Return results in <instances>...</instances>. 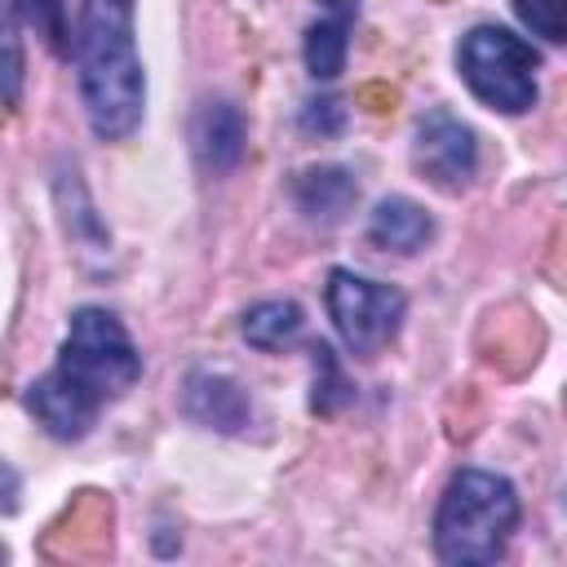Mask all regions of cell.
<instances>
[{"label":"cell","instance_id":"obj_1","mask_svg":"<svg viewBox=\"0 0 567 567\" xmlns=\"http://www.w3.org/2000/svg\"><path fill=\"white\" fill-rule=\"evenodd\" d=\"M137 377L142 354L128 341L124 323L102 306H84L71 315L53 372L31 381L27 408L53 439H84L102 408L124 399Z\"/></svg>","mask_w":567,"mask_h":567},{"label":"cell","instance_id":"obj_2","mask_svg":"<svg viewBox=\"0 0 567 567\" xmlns=\"http://www.w3.org/2000/svg\"><path fill=\"white\" fill-rule=\"evenodd\" d=\"M71 53L80 66L89 128L102 142L128 137L146 106V80L133 49V0H80Z\"/></svg>","mask_w":567,"mask_h":567},{"label":"cell","instance_id":"obj_3","mask_svg":"<svg viewBox=\"0 0 567 567\" xmlns=\"http://www.w3.org/2000/svg\"><path fill=\"white\" fill-rule=\"evenodd\" d=\"M518 527V492L487 470H461L434 509V554L456 567H487Z\"/></svg>","mask_w":567,"mask_h":567},{"label":"cell","instance_id":"obj_4","mask_svg":"<svg viewBox=\"0 0 567 567\" xmlns=\"http://www.w3.org/2000/svg\"><path fill=\"white\" fill-rule=\"evenodd\" d=\"M461 80L478 102L505 115H523L536 106V49L505 27H474L456 49Z\"/></svg>","mask_w":567,"mask_h":567},{"label":"cell","instance_id":"obj_5","mask_svg":"<svg viewBox=\"0 0 567 567\" xmlns=\"http://www.w3.org/2000/svg\"><path fill=\"white\" fill-rule=\"evenodd\" d=\"M403 292L377 279H363L354 270H332L328 275V315L341 332V341L354 354H377L403 323Z\"/></svg>","mask_w":567,"mask_h":567},{"label":"cell","instance_id":"obj_6","mask_svg":"<svg viewBox=\"0 0 567 567\" xmlns=\"http://www.w3.org/2000/svg\"><path fill=\"white\" fill-rule=\"evenodd\" d=\"M412 164L439 186V190H461L470 186L474 168H478V142L474 133L452 120L447 111H430L416 128V146H412Z\"/></svg>","mask_w":567,"mask_h":567},{"label":"cell","instance_id":"obj_7","mask_svg":"<svg viewBox=\"0 0 567 567\" xmlns=\"http://www.w3.org/2000/svg\"><path fill=\"white\" fill-rule=\"evenodd\" d=\"M182 412L208 430H221V434H235L248 425L252 408H248V394L230 381V377H217V372H190L186 381V394H182Z\"/></svg>","mask_w":567,"mask_h":567},{"label":"cell","instance_id":"obj_8","mask_svg":"<svg viewBox=\"0 0 567 567\" xmlns=\"http://www.w3.org/2000/svg\"><path fill=\"white\" fill-rule=\"evenodd\" d=\"M292 199H297V208L310 221L332 226V221H341L350 213V204L359 199V186H354V177L341 164H315V168H301L297 173Z\"/></svg>","mask_w":567,"mask_h":567},{"label":"cell","instance_id":"obj_9","mask_svg":"<svg viewBox=\"0 0 567 567\" xmlns=\"http://www.w3.org/2000/svg\"><path fill=\"white\" fill-rule=\"evenodd\" d=\"M368 239L377 248H390V252H421L434 239V217L421 204H412L403 195H390V199L377 204V213L368 221Z\"/></svg>","mask_w":567,"mask_h":567},{"label":"cell","instance_id":"obj_10","mask_svg":"<svg viewBox=\"0 0 567 567\" xmlns=\"http://www.w3.org/2000/svg\"><path fill=\"white\" fill-rule=\"evenodd\" d=\"M195 155L204 168L226 173L244 155V115L230 102H208L195 120Z\"/></svg>","mask_w":567,"mask_h":567},{"label":"cell","instance_id":"obj_11","mask_svg":"<svg viewBox=\"0 0 567 567\" xmlns=\"http://www.w3.org/2000/svg\"><path fill=\"white\" fill-rule=\"evenodd\" d=\"M350 18L346 9H332L306 31V66L315 80H332L346 66V44H350Z\"/></svg>","mask_w":567,"mask_h":567},{"label":"cell","instance_id":"obj_12","mask_svg":"<svg viewBox=\"0 0 567 567\" xmlns=\"http://www.w3.org/2000/svg\"><path fill=\"white\" fill-rule=\"evenodd\" d=\"M301 323H306V315L297 301H257L244 315V337L257 350H284L288 341L301 337Z\"/></svg>","mask_w":567,"mask_h":567},{"label":"cell","instance_id":"obj_13","mask_svg":"<svg viewBox=\"0 0 567 567\" xmlns=\"http://www.w3.org/2000/svg\"><path fill=\"white\" fill-rule=\"evenodd\" d=\"M13 13L44 35V44L58 58H71V22H66V0H13Z\"/></svg>","mask_w":567,"mask_h":567},{"label":"cell","instance_id":"obj_14","mask_svg":"<svg viewBox=\"0 0 567 567\" xmlns=\"http://www.w3.org/2000/svg\"><path fill=\"white\" fill-rule=\"evenodd\" d=\"M310 354H315V399H310V408L323 412V416H332L350 399V385H346V377L337 368V354L328 346H315Z\"/></svg>","mask_w":567,"mask_h":567},{"label":"cell","instance_id":"obj_15","mask_svg":"<svg viewBox=\"0 0 567 567\" xmlns=\"http://www.w3.org/2000/svg\"><path fill=\"white\" fill-rule=\"evenodd\" d=\"M563 9H567V0H514L518 22L532 27V35H540V40H549V44H563V40H567Z\"/></svg>","mask_w":567,"mask_h":567},{"label":"cell","instance_id":"obj_16","mask_svg":"<svg viewBox=\"0 0 567 567\" xmlns=\"http://www.w3.org/2000/svg\"><path fill=\"white\" fill-rule=\"evenodd\" d=\"M341 120H346V106H341L337 97L310 102V106H306V115H301V124H306L310 133H337V128H341Z\"/></svg>","mask_w":567,"mask_h":567},{"label":"cell","instance_id":"obj_17","mask_svg":"<svg viewBox=\"0 0 567 567\" xmlns=\"http://www.w3.org/2000/svg\"><path fill=\"white\" fill-rule=\"evenodd\" d=\"M18 509V474L0 461V514H13Z\"/></svg>","mask_w":567,"mask_h":567},{"label":"cell","instance_id":"obj_18","mask_svg":"<svg viewBox=\"0 0 567 567\" xmlns=\"http://www.w3.org/2000/svg\"><path fill=\"white\" fill-rule=\"evenodd\" d=\"M332 9H346V13H354V0H328Z\"/></svg>","mask_w":567,"mask_h":567},{"label":"cell","instance_id":"obj_19","mask_svg":"<svg viewBox=\"0 0 567 567\" xmlns=\"http://www.w3.org/2000/svg\"><path fill=\"white\" fill-rule=\"evenodd\" d=\"M0 563H4V545H0Z\"/></svg>","mask_w":567,"mask_h":567}]
</instances>
